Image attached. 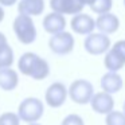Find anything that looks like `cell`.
Wrapping results in <instances>:
<instances>
[{
  "mask_svg": "<svg viewBox=\"0 0 125 125\" xmlns=\"http://www.w3.org/2000/svg\"><path fill=\"white\" fill-rule=\"evenodd\" d=\"M18 67L23 75H27L35 81L47 78L50 74V66L47 61L34 52H24L19 58Z\"/></svg>",
  "mask_w": 125,
  "mask_h": 125,
  "instance_id": "6da1fadb",
  "label": "cell"
},
{
  "mask_svg": "<svg viewBox=\"0 0 125 125\" xmlns=\"http://www.w3.org/2000/svg\"><path fill=\"white\" fill-rule=\"evenodd\" d=\"M43 112H44V106L41 100H38L35 97H28L19 104L18 116H19L20 121H24L27 124H34V122H38L42 118Z\"/></svg>",
  "mask_w": 125,
  "mask_h": 125,
  "instance_id": "7a4b0ae2",
  "label": "cell"
},
{
  "mask_svg": "<svg viewBox=\"0 0 125 125\" xmlns=\"http://www.w3.org/2000/svg\"><path fill=\"white\" fill-rule=\"evenodd\" d=\"M14 32L16 35L18 41L23 44H31L36 39V28L34 24L31 16L19 14L14 20Z\"/></svg>",
  "mask_w": 125,
  "mask_h": 125,
  "instance_id": "3957f363",
  "label": "cell"
},
{
  "mask_svg": "<svg viewBox=\"0 0 125 125\" xmlns=\"http://www.w3.org/2000/svg\"><path fill=\"white\" fill-rule=\"evenodd\" d=\"M69 97L73 102L78 104V105H86L90 104L94 93V86L92 85V82L86 81V79H77L70 85V87L67 89Z\"/></svg>",
  "mask_w": 125,
  "mask_h": 125,
  "instance_id": "277c9868",
  "label": "cell"
},
{
  "mask_svg": "<svg viewBox=\"0 0 125 125\" xmlns=\"http://www.w3.org/2000/svg\"><path fill=\"white\" fill-rule=\"evenodd\" d=\"M85 50L92 55H101L108 52L110 49V39L108 35L101 32H93L86 36L83 42Z\"/></svg>",
  "mask_w": 125,
  "mask_h": 125,
  "instance_id": "5b68a950",
  "label": "cell"
},
{
  "mask_svg": "<svg viewBox=\"0 0 125 125\" xmlns=\"http://www.w3.org/2000/svg\"><path fill=\"white\" fill-rule=\"evenodd\" d=\"M49 47L54 54L58 55H66L73 51L74 49V38L70 32L63 31V32L55 34L50 38Z\"/></svg>",
  "mask_w": 125,
  "mask_h": 125,
  "instance_id": "8992f818",
  "label": "cell"
},
{
  "mask_svg": "<svg viewBox=\"0 0 125 125\" xmlns=\"http://www.w3.org/2000/svg\"><path fill=\"white\" fill-rule=\"evenodd\" d=\"M67 95H69L67 87L62 82H54L46 90L44 100H46V104L50 108H61L65 104Z\"/></svg>",
  "mask_w": 125,
  "mask_h": 125,
  "instance_id": "52a82bcc",
  "label": "cell"
},
{
  "mask_svg": "<svg viewBox=\"0 0 125 125\" xmlns=\"http://www.w3.org/2000/svg\"><path fill=\"white\" fill-rule=\"evenodd\" d=\"M50 7L52 12L61 15H78L81 14L83 4L79 0H50Z\"/></svg>",
  "mask_w": 125,
  "mask_h": 125,
  "instance_id": "ba28073f",
  "label": "cell"
},
{
  "mask_svg": "<svg viewBox=\"0 0 125 125\" xmlns=\"http://www.w3.org/2000/svg\"><path fill=\"white\" fill-rule=\"evenodd\" d=\"M92 109L98 114H109L114 110V100L112 94H108L105 92L95 93L90 101Z\"/></svg>",
  "mask_w": 125,
  "mask_h": 125,
  "instance_id": "9c48e42d",
  "label": "cell"
},
{
  "mask_svg": "<svg viewBox=\"0 0 125 125\" xmlns=\"http://www.w3.org/2000/svg\"><path fill=\"white\" fill-rule=\"evenodd\" d=\"M95 27V22L86 14H78L71 19V30L79 35H90Z\"/></svg>",
  "mask_w": 125,
  "mask_h": 125,
  "instance_id": "30bf717a",
  "label": "cell"
},
{
  "mask_svg": "<svg viewBox=\"0 0 125 125\" xmlns=\"http://www.w3.org/2000/svg\"><path fill=\"white\" fill-rule=\"evenodd\" d=\"M66 27V20L65 16L57 12H51V14L46 15L43 19V28L46 32L55 35V34L63 32Z\"/></svg>",
  "mask_w": 125,
  "mask_h": 125,
  "instance_id": "8fae6325",
  "label": "cell"
},
{
  "mask_svg": "<svg viewBox=\"0 0 125 125\" xmlns=\"http://www.w3.org/2000/svg\"><path fill=\"white\" fill-rule=\"evenodd\" d=\"M95 27L100 30L101 34H113L118 30L120 27V20L116 15L113 14H104V15H100L95 20Z\"/></svg>",
  "mask_w": 125,
  "mask_h": 125,
  "instance_id": "7c38bea8",
  "label": "cell"
},
{
  "mask_svg": "<svg viewBox=\"0 0 125 125\" xmlns=\"http://www.w3.org/2000/svg\"><path fill=\"white\" fill-rule=\"evenodd\" d=\"M122 85H124V82H122V78L118 73H110V71H108L101 78L102 92L108 93V94L118 93L122 89Z\"/></svg>",
  "mask_w": 125,
  "mask_h": 125,
  "instance_id": "4fadbf2b",
  "label": "cell"
},
{
  "mask_svg": "<svg viewBox=\"0 0 125 125\" xmlns=\"http://www.w3.org/2000/svg\"><path fill=\"white\" fill-rule=\"evenodd\" d=\"M44 10V0H20L18 11L27 16H38Z\"/></svg>",
  "mask_w": 125,
  "mask_h": 125,
  "instance_id": "5bb4252c",
  "label": "cell"
},
{
  "mask_svg": "<svg viewBox=\"0 0 125 125\" xmlns=\"http://www.w3.org/2000/svg\"><path fill=\"white\" fill-rule=\"evenodd\" d=\"M19 83V77L14 69H3L0 70V89L4 92H12Z\"/></svg>",
  "mask_w": 125,
  "mask_h": 125,
  "instance_id": "9a60e30c",
  "label": "cell"
},
{
  "mask_svg": "<svg viewBox=\"0 0 125 125\" xmlns=\"http://www.w3.org/2000/svg\"><path fill=\"white\" fill-rule=\"evenodd\" d=\"M104 65L110 73H117L121 70L125 65V59L116 51L114 49H110L106 52L105 58H104Z\"/></svg>",
  "mask_w": 125,
  "mask_h": 125,
  "instance_id": "2e32d148",
  "label": "cell"
},
{
  "mask_svg": "<svg viewBox=\"0 0 125 125\" xmlns=\"http://www.w3.org/2000/svg\"><path fill=\"white\" fill-rule=\"evenodd\" d=\"M113 7V0H94V3L90 6L93 12L98 15H104V14H109Z\"/></svg>",
  "mask_w": 125,
  "mask_h": 125,
  "instance_id": "e0dca14e",
  "label": "cell"
},
{
  "mask_svg": "<svg viewBox=\"0 0 125 125\" xmlns=\"http://www.w3.org/2000/svg\"><path fill=\"white\" fill-rule=\"evenodd\" d=\"M14 63V51L11 46H7L3 51H0V70L10 69Z\"/></svg>",
  "mask_w": 125,
  "mask_h": 125,
  "instance_id": "ac0fdd59",
  "label": "cell"
},
{
  "mask_svg": "<svg viewBox=\"0 0 125 125\" xmlns=\"http://www.w3.org/2000/svg\"><path fill=\"white\" fill-rule=\"evenodd\" d=\"M106 125H125V114L122 112L113 110L106 114Z\"/></svg>",
  "mask_w": 125,
  "mask_h": 125,
  "instance_id": "d6986e66",
  "label": "cell"
},
{
  "mask_svg": "<svg viewBox=\"0 0 125 125\" xmlns=\"http://www.w3.org/2000/svg\"><path fill=\"white\" fill-rule=\"evenodd\" d=\"M20 118L18 113H12V112H7L0 116V125H19Z\"/></svg>",
  "mask_w": 125,
  "mask_h": 125,
  "instance_id": "ffe728a7",
  "label": "cell"
},
{
  "mask_svg": "<svg viewBox=\"0 0 125 125\" xmlns=\"http://www.w3.org/2000/svg\"><path fill=\"white\" fill-rule=\"evenodd\" d=\"M62 125H85V124L81 116H78V114H69V116H66L63 118Z\"/></svg>",
  "mask_w": 125,
  "mask_h": 125,
  "instance_id": "44dd1931",
  "label": "cell"
},
{
  "mask_svg": "<svg viewBox=\"0 0 125 125\" xmlns=\"http://www.w3.org/2000/svg\"><path fill=\"white\" fill-rule=\"evenodd\" d=\"M112 49H114V50H116V51L125 59V41H118V42H116V43L113 44V47H112Z\"/></svg>",
  "mask_w": 125,
  "mask_h": 125,
  "instance_id": "7402d4cb",
  "label": "cell"
},
{
  "mask_svg": "<svg viewBox=\"0 0 125 125\" xmlns=\"http://www.w3.org/2000/svg\"><path fill=\"white\" fill-rule=\"evenodd\" d=\"M8 46V43H7V38L6 35H4L3 32H0V51H3L6 47Z\"/></svg>",
  "mask_w": 125,
  "mask_h": 125,
  "instance_id": "603a6c76",
  "label": "cell"
},
{
  "mask_svg": "<svg viewBox=\"0 0 125 125\" xmlns=\"http://www.w3.org/2000/svg\"><path fill=\"white\" fill-rule=\"evenodd\" d=\"M15 3H16V0H0V6L3 7H10Z\"/></svg>",
  "mask_w": 125,
  "mask_h": 125,
  "instance_id": "cb8c5ba5",
  "label": "cell"
},
{
  "mask_svg": "<svg viewBox=\"0 0 125 125\" xmlns=\"http://www.w3.org/2000/svg\"><path fill=\"white\" fill-rule=\"evenodd\" d=\"M79 1H81L82 4H83V6H92L93 3H94V0H79Z\"/></svg>",
  "mask_w": 125,
  "mask_h": 125,
  "instance_id": "d4e9b609",
  "label": "cell"
},
{
  "mask_svg": "<svg viewBox=\"0 0 125 125\" xmlns=\"http://www.w3.org/2000/svg\"><path fill=\"white\" fill-rule=\"evenodd\" d=\"M3 19H4V10L1 8V6H0V23L3 22Z\"/></svg>",
  "mask_w": 125,
  "mask_h": 125,
  "instance_id": "484cf974",
  "label": "cell"
},
{
  "mask_svg": "<svg viewBox=\"0 0 125 125\" xmlns=\"http://www.w3.org/2000/svg\"><path fill=\"white\" fill-rule=\"evenodd\" d=\"M122 110H124V112H122V113L125 114V101H124V104H122Z\"/></svg>",
  "mask_w": 125,
  "mask_h": 125,
  "instance_id": "4316f807",
  "label": "cell"
},
{
  "mask_svg": "<svg viewBox=\"0 0 125 125\" xmlns=\"http://www.w3.org/2000/svg\"><path fill=\"white\" fill-rule=\"evenodd\" d=\"M28 125H41L39 122H34V124H28Z\"/></svg>",
  "mask_w": 125,
  "mask_h": 125,
  "instance_id": "83f0119b",
  "label": "cell"
},
{
  "mask_svg": "<svg viewBox=\"0 0 125 125\" xmlns=\"http://www.w3.org/2000/svg\"><path fill=\"white\" fill-rule=\"evenodd\" d=\"M124 4H125V0H124Z\"/></svg>",
  "mask_w": 125,
  "mask_h": 125,
  "instance_id": "f1b7e54d",
  "label": "cell"
}]
</instances>
